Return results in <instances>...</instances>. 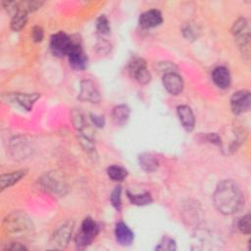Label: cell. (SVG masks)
<instances>
[{
    "instance_id": "6da1fadb",
    "label": "cell",
    "mask_w": 251,
    "mask_h": 251,
    "mask_svg": "<svg viewBox=\"0 0 251 251\" xmlns=\"http://www.w3.org/2000/svg\"><path fill=\"white\" fill-rule=\"evenodd\" d=\"M213 202L220 213L232 215L243 207L244 195L234 181L225 179L220 181L216 186L213 194Z\"/></svg>"
},
{
    "instance_id": "7a4b0ae2",
    "label": "cell",
    "mask_w": 251,
    "mask_h": 251,
    "mask_svg": "<svg viewBox=\"0 0 251 251\" xmlns=\"http://www.w3.org/2000/svg\"><path fill=\"white\" fill-rule=\"evenodd\" d=\"M4 230L15 237L24 238L33 232V225L30 218L23 211H13L3 221Z\"/></svg>"
},
{
    "instance_id": "3957f363",
    "label": "cell",
    "mask_w": 251,
    "mask_h": 251,
    "mask_svg": "<svg viewBox=\"0 0 251 251\" xmlns=\"http://www.w3.org/2000/svg\"><path fill=\"white\" fill-rule=\"evenodd\" d=\"M38 180L41 189L53 197H62L68 191L67 179L60 172L45 173Z\"/></svg>"
},
{
    "instance_id": "277c9868",
    "label": "cell",
    "mask_w": 251,
    "mask_h": 251,
    "mask_svg": "<svg viewBox=\"0 0 251 251\" xmlns=\"http://www.w3.org/2000/svg\"><path fill=\"white\" fill-rule=\"evenodd\" d=\"M231 33L235 38V42L239 47L241 54L246 58H250V25L245 18H239L234 22L231 27Z\"/></svg>"
},
{
    "instance_id": "5b68a950",
    "label": "cell",
    "mask_w": 251,
    "mask_h": 251,
    "mask_svg": "<svg viewBox=\"0 0 251 251\" xmlns=\"http://www.w3.org/2000/svg\"><path fill=\"white\" fill-rule=\"evenodd\" d=\"M99 232V226L91 218H85L80 226V229L75 235V244L78 247L88 246Z\"/></svg>"
},
{
    "instance_id": "8992f818",
    "label": "cell",
    "mask_w": 251,
    "mask_h": 251,
    "mask_svg": "<svg viewBox=\"0 0 251 251\" xmlns=\"http://www.w3.org/2000/svg\"><path fill=\"white\" fill-rule=\"evenodd\" d=\"M73 39L63 31H59L53 34L50 38V50L53 55L57 57L68 56L72 45Z\"/></svg>"
},
{
    "instance_id": "52a82bcc",
    "label": "cell",
    "mask_w": 251,
    "mask_h": 251,
    "mask_svg": "<svg viewBox=\"0 0 251 251\" xmlns=\"http://www.w3.org/2000/svg\"><path fill=\"white\" fill-rule=\"evenodd\" d=\"M74 226L75 223L71 220L65 222L60 226H58L51 236L50 242L52 243V245L56 248H65L70 242L74 230Z\"/></svg>"
},
{
    "instance_id": "ba28073f",
    "label": "cell",
    "mask_w": 251,
    "mask_h": 251,
    "mask_svg": "<svg viewBox=\"0 0 251 251\" xmlns=\"http://www.w3.org/2000/svg\"><path fill=\"white\" fill-rule=\"evenodd\" d=\"M128 71L130 75L140 84H147L151 80V74L142 58L132 59L128 64Z\"/></svg>"
},
{
    "instance_id": "9c48e42d",
    "label": "cell",
    "mask_w": 251,
    "mask_h": 251,
    "mask_svg": "<svg viewBox=\"0 0 251 251\" xmlns=\"http://www.w3.org/2000/svg\"><path fill=\"white\" fill-rule=\"evenodd\" d=\"M251 106V95L248 90H238L230 98V108L233 114L240 115L247 112Z\"/></svg>"
},
{
    "instance_id": "30bf717a",
    "label": "cell",
    "mask_w": 251,
    "mask_h": 251,
    "mask_svg": "<svg viewBox=\"0 0 251 251\" xmlns=\"http://www.w3.org/2000/svg\"><path fill=\"white\" fill-rule=\"evenodd\" d=\"M68 58L70 65L75 70L81 71L87 67L88 58L83 51L80 43L77 41H73V45L68 54Z\"/></svg>"
},
{
    "instance_id": "8fae6325",
    "label": "cell",
    "mask_w": 251,
    "mask_h": 251,
    "mask_svg": "<svg viewBox=\"0 0 251 251\" xmlns=\"http://www.w3.org/2000/svg\"><path fill=\"white\" fill-rule=\"evenodd\" d=\"M195 240L192 243V249L211 250L220 248V239L209 231H201L195 234Z\"/></svg>"
},
{
    "instance_id": "7c38bea8",
    "label": "cell",
    "mask_w": 251,
    "mask_h": 251,
    "mask_svg": "<svg viewBox=\"0 0 251 251\" xmlns=\"http://www.w3.org/2000/svg\"><path fill=\"white\" fill-rule=\"evenodd\" d=\"M78 99L91 103H98L101 100L100 92L92 80L85 78L80 81Z\"/></svg>"
},
{
    "instance_id": "4fadbf2b",
    "label": "cell",
    "mask_w": 251,
    "mask_h": 251,
    "mask_svg": "<svg viewBox=\"0 0 251 251\" xmlns=\"http://www.w3.org/2000/svg\"><path fill=\"white\" fill-rule=\"evenodd\" d=\"M7 98L14 103H17L22 108L26 111H30L32 109L33 104L40 98V94L38 93H9Z\"/></svg>"
},
{
    "instance_id": "5bb4252c",
    "label": "cell",
    "mask_w": 251,
    "mask_h": 251,
    "mask_svg": "<svg viewBox=\"0 0 251 251\" xmlns=\"http://www.w3.org/2000/svg\"><path fill=\"white\" fill-rule=\"evenodd\" d=\"M163 84L167 91L173 95L179 94L184 86L182 77L177 73H169L164 75Z\"/></svg>"
},
{
    "instance_id": "9a60e30c",
    "label": "cell",
    "mask_w": 251,
    "mask_h": 251,
    "mask_svg": "<svg viewBox=\"0 0 251 251\" xmlns=\"http://www.w3.org/2000/svg\"><path fill=\"white\" fill-rule=\"evenodd\" d=\"M163 17L159 10L151 9L142 13L139 17V25L143 28H151L158 26L162 24Z\"/></svg>"
},
{
    "instance_id": "2e32d148",
    "label": "cell",
    "mask_w": 251,
    "mask_h": 251,
    "mask_svg": "<svg viewBox=\"0 0 251 251\" xmlns=\"http://www.w3.org/2000/svg\"><path fill=\"white\" fill-rule=\"evenodd\" d=\"M115 237L120 245L128 246L132 243L134 235L131 229L125 223L120 222L115 227Z\"/></svg>"
},
{
    "instance_id": "e0dca14e",
    "label": "cell",
    "mask_w": 251,
    "mask_h": 251,
    "mask_svg": "<svg viewBox=\"0 0 251 251\" xmlns=\"http://www.w3.org/2000/svg\"><path fill=\"white\" fill-rule=\"evenodd\" d=\"M176 114L182 126L187 131H191L195 125V118L191 108L187 105H179L176 108Z\"/></svg>"
},
{
    "instance_id": "ac0fdd59",
    "label": "cell",
    "mask_w": 251,
    "mask_h": 251,
    "mask_svg": "<svg viewBox=\"0 0 251 251\" xmlns=\"http://www.w3.org/2000/svg\"><path fill=\"white\" fill-rule=\"evenodd\" d=\"M212 79L218 87L223 89L227 88L231 82V76H230L229 71L224 66L217 67L213 70Z\"/></svg>"
},
{
    "instance_id": "d6986e66",
    "label": "cell",
    "mask_w": 251,
    "mask_h": 251,
    "mask_svg": "<svg viewBox=\"0 0 251 251\" xmlns=\"http://www.w3.org/2000/svg\"><path fill=\"white\" fill-rule=\"evenodd\" d=\"M129 115H130V109L128 108L127 105H125V104L115 106L111 113L112 120L114 124L117 126H124L125 124H126V122L128 121Z\"/></svg>"
},
{
    "instance_id": "ffe728a7",
    "label": "cell",
    "mask_w": 251,
    "mask_h": 251,
    "mask_svg": "<svg viewBox=\"0 0 251 251\" xmlns=\"http://www.w3.org/2000/svg\"><path fill=\"white\" fill-rule=\"evenodd\" d=\"M26 170H18L15 172L3 174L1 176L0 179V185H1V190H4L7 187H10L17 182H19L25 175H26Z\"/></svg>"
},
{
    "instance_id": "44dd1931",
    "label": "cell",
    "mask_w": 251,
    "mask_h": 251,
    "mask_svg": "<svg viewBox=\"0 0 251 251\" xmlns=\"http://www.w3.org/2000/svg\"><path fill=\"white\" fill-rule=\"evenodd\" d=\"M139 165L147 173H151L157 170L159 161L157 157L151 153H143L139 156Z\"/></svg>"
},
{
    "instance_id": "7402d4cb",
    "label": "cell",
    "mask_w": 251,
    "mask_h": 251,
    "mask_svg": "<svg viewBox=\"0 0 251 251\" xmlns=\"http://www.w3.org/2000/svg\"><path fill=\"white\" fill-rule=\"evenodd\" d=\"M127 194V198L130 201L131 204L135 205V206H145V205H149L150 203H152L153 199L150 193L148 192H143V193H138V194H132L129 191L126 192Z\"/></svg>"
},
{
    "instance_id": "603a6c76",
    "label": "cell",
    "mask_w": 251,
    "mask_h": 251,
    "mask_svg": "<svg viewBox=\"0 0 251 251\" xmlns=\"http://www.w3.org/2000/svg\"><path fill=\"white\" fill-rule=\"evenodd\" d=\"M27 22V13L22 10H19L11 20V28L14 31H20L25 25Z\"/></svg>"
},
{
    "instance_id": "cb8c5ba5",
    "label": "cell",
    "mask_w": 251,
    "mask_h": 251,
    "mask_svg": "<svg viewBox=\"0 0 251 251\" xmlns=\"http://www.w3.org/2000/svg\"><path fill=\"white\" fill-rule=\"evenodd\" d=\"M181 31H182L183 36L187 40H191V41L197 39L200 34V29H199L198 25L192 22L185 23L181 27Z\"/></svg>"
},
{
    "instance_id": "d4e9b609",
    "label": "cell",
    "mask_w": 251,
    "mask_h": 251,
    "mask_svg": "<svg viewBox=\"0 0 251 251\" xmlns=\"http://www.w3.org/2000/svg\"><path fill=\"white\" fill-rule=\"evenodd\" d=\"M108 176L115 181H122L127 176V171L118 165H112L107 169Z\"/></svg>"
},
{
    "instance_id": "484cf974",
    "label": "cell",
    "mask_w": 251,
    "mask_h": 251,
    "mask_svg": "<svg viewBox=\"0 0 251 251\" xmlns=\"http://www.w3.org/2000/svg\"><path fill=\"white\" fill-rule=\"evenodd\" d=\"M96 30L100 35H108L111 32L110 23L105 15L100 16L96 21Z\"/></svg>"
},
{
    "instance_id": "4316f807",
    "label": "cell",
    "mask_w": 251,
    "mask_h": 251,
    "mask_svg": "<svg viewBox=\"0 0 251 251\" xmlns=\"http://www.w3.org/2000/svg\"><path fill=\"white\" fill-rule=\"evenodd\" d=\"M110 201L113 205V207L120 211L121 210V207H122V187L119 185V186H116L114 188V190L112 191L111 193V196H110Z\"/></svg>"
},
{
    "instance_id": "83f0119b",
    "label": "cell",
    "mask_w": 251,
    "mask_h": 251,
    "mask_svg": "<svg viewBox=\"0 0 251 251\" xmlns=\"http://www.w3.org/2000/svg\"><path fill=\"white\" fill-rule=\"evenodd\" d=\"M238 229L244 234H250L251 232V217L250 214H246L239 219L237 223Z\"/></svg>"
},
{
    "instance_id": "f1b7e54d",
    "label": "cell",
    "mask_w": 251,
    "mask_h": 251,
    "mask_svg": "<svg viewBox=\"0 0 251 251\" xmlns=\"http://www.w3.org/2000/svg\"><path fill=\"white\" fill-rule=\"evenodd\" d=\"M176 242L173 238L168 237V236H164L161 241L159 242L158 246H156L157 250H168V251H173L176 250Z\"/></svg>"
},
{
    "instance_id": "f546056e",
    "label": "cell",
    "mask_w": 251,
    "mask_h": 251,
    "mask_svg": "<svg viewBox=\"0 0 251 251\" xmlns=\"http://www.w3.org/2000/svg\"><path fill=\"white\" fill-rule=\"evenodd\" d=\"M159 71L164 75L169 73H177V68L174 63L171 62H161L158 64Z\"/></svg>"
},
{
    "instance_id": "4dcf8cb0",
    "label": "cell",
    "mask_w": 251,
    "mask_h": 251,
    "mask_svg": "<svg viewBox=\"0 0 251 251\" xmlns=\"http://www.w3.org/2000/svg\"><path fill=\"white\" fill-rule=\"evenodd\" d=\"M44 37V31L43 28L39 25H35L33 26L32 30H31V38L34 42H40L42 41Z\"/></svg>"
},
{
    "instance_id": "1f68e13d",
    "label": "cell",
    "mask_w": 251,
    "mask_h": 251,
    "mask_svg": "<svg viewBox=\"0 0 251 251\" xmlns=\"http://www.w3.org/2000/svg\"><path fill=\"white\" fill-rule=\"evenodd\" d=\"M90 120L93 123V125L97 127H103L105 125V119L103 116L100 115H95V114H90Z\"/></svg>"
},
{
    "instance_id": "d6a6232c",
    "label": "cell",
    "mask_w": 251,
    "mask_h": 251,
    "mask_svg": "<svg viewBox=\"0 0 251 251\" xmlns=\"http://www.w3.org/2000/svg\"><path fill=\"white\" fill-rule=\"evenodd\" d=\"M26 249H27V248H26L24 244H22V243H20V242H10L9 244L7 243V245H6V247H5L4 250L18 251V250H26Z\"/></svg>"
},
{
    "instance_id": "836d02e7",
    "label": "cell",
    "mask_w": 251,
    "mask_h": 251,
    "mask_svg": "<svg viewBox=\"0 0 251 251\" xmlns=\"http://www.w3.org/2000/svg\"><path fill=\"white\" fill-rule=\"evenodd\" d=\"M96 48H97V51L100 52V53H108L111 49V45L108 41L106 40H101L97 43L96 45Z\"/></svg>"
}]
</instances>
